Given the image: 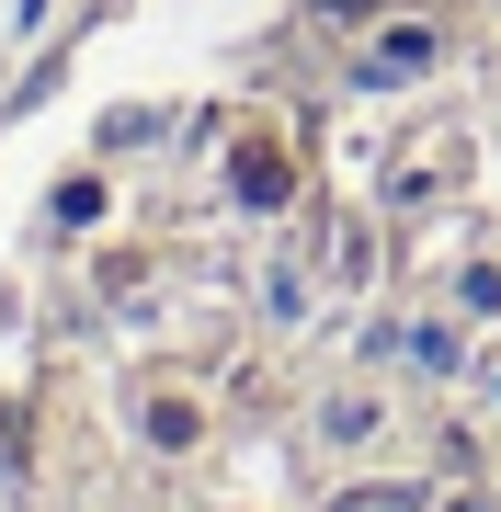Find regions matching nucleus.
<instances>
[{
	"mask_svg": "<svg viewBox=\"0 0 501 512\" xmlns=\"http://www.w3.org/2000/svg\"><path fill=\"white\" fill-rule=\"evenodd\" d=\"M0 512H501V0H114L57 57Z\"/></svg>",
	"mask_w": 501,
	"mask_h": 512,
	"instance_id": "1",
	"label": "nucleus"
}]
</instances>
